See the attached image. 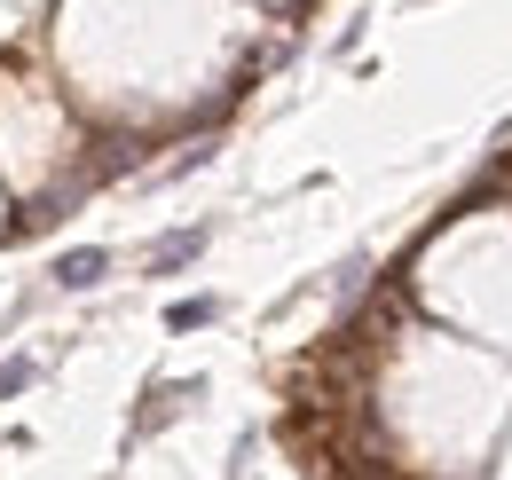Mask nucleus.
Returning a JSON list of instances; mask_svg holds the SVG:
<instances>
[{
  "label": "nucleus",
  "instance_id": "1",
  "mask_svg": "<svg viewBox=\"0 0 512 480\" xmlns=\"http://www.w3.org/2000/svg\"><path fill=\"white\" fill-rule=\"evenodd\" d=\"M103 276H111V252H103V244H79V252L56 260V284H64V292H87V284H103Z\"/></svg>",
  "mask_w": 512,
  "mask_h": 480
},
{
  "label": "nucleus",
  "instance_id": "2",
  "mask_svg": "<svg viewBox=\"0 0 512 480\" xmlns=\"http://www.w3.org/2000/svg\"><path fill=\"white\" fill-rule=\"evenodd\" d=\"M197 252H205V229H174V237L150 244V276H174V268H190Z\"/></svg>",
  "mask_w": 512,
  "mask_h": 480
},
{
  "label": "nucleus",
  "instance_id": "3",
  "mask_svg": "<svg viewBox=\"0 0 512 480\" xmlns=\"http://www.w3.org/2000/svg\"><path fill=\"white\" fill-rule=\"evenodd\" d=\"M166 323H174V331H197V323H213V300H174Z\"/></svg>",
  "mask_w": 512,
  "mask_h": 480
}]
</instances>
